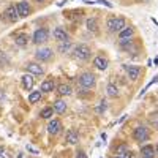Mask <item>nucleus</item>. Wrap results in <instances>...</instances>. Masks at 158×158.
Returning <instances> with one entry per match:
<instances>
[{
	"label": "nucleus",
	"instance_id": "nucleus-1",
	"mask_svg": "<svg viewBox=\"0 0 158 158\" xmlns=\"http://www.w3.org/2000/svg\"><path fill=\"white\" fill-rule=\"evenodd\" d=\"M125 24H127V21H125L123 16H111L106 22V27H108L109 32L118 33L122 29H125Z\"/></svg>",
	"mask_w": 158,
	"mask_h": 158
},
{
	"label": "nucleus",
	"instance_id": "nucleus-2",
	"mask_svg": "<svg viewBox=\"0 0 158 158\" xmlns=\"http://www.w3.org/2000/svg\"><path fill=\"white\" fill-rule=\"evenodd\" d=\"M71 56H73L76 60H79V62H85V60L90 59L92 51H90V48H89L87 44H77V46H74Z\"/></svg>",
	"mask_w": 158,
	"mask_h": 158
},
{
	"label": "nucleus",
	"instance_id": "nucleus-3",
	"mask_svg": "<svg viewBox=\"0 0 158 158\" xmlns=\"http://www.w3.org/2000/svg\"><path fill=\"white\" fill-rule=\"evenodd\" d=\"M77 82H79V85H81V87L90 90V89H94V87H95V84H97V77H95L94 73L85 71V73H82V74H79Z\"/></svg>",
	"mask_w": 158,
	"mask_h": 158
},
{
	"label": "nucleus",
	"instance_id": "nucleus-4",
	"mask_svg": "<svg viewBox=\"0 0 158 158\" xmlns=\"http://www.w3.org/2000/svg\"><path fill=\"white\" fill-rule=\"evenodd\" d=\"M48 38H49V32H48V29L40 27V29H36V30L33 32L32 41H33L35 44H43V43L48 41Z\"/></svg>",
	"mask_w": 158,
	"mask_h": 158
},
{
	"label": "nucleus",
	"instance_id": "nucleus-5",
	"mask_svg": "<svg viewBox=\"0 0 158 158\" xmlns=\"http://www.w3.org/2000/svg\"><path fill=\"white\" fill-rule=\"evenodd\" d=\"M133 139L136 142H146L150 139V133L146 127H136L133 131Z\"/></svg>",
	"mask_w": 158,
	"mask_h": 158
},
{
	"label": "nucleus",
	"instance_id": "nucleus-6",
	"mask_svg": "<svg viewBox=\"0 0 158 158\" xmlns=\"http://www.w3.org/2000/svg\"><path fill=\"white\" fill-rule=\"evenodd\" d=\"M52 57H54V51L49 48H40L35 52V59L38 62H49Z\"/></svg>",
	"mask_w": 158,
	"mask_h": 158
},
{
	"label": "nucleus",
	"instance_id": "nucleus-7",
	"mask_svg": "<svg viewBox=\"0 0 158 158\" xmlns=\"http://www.w3.org/2000/svg\"><path fill=\"white\" fill-rule=\"evenodd\" d=\"M3 18L8 21V22H18L19 19V13L16 10V5H8L5 13H3Z\"/></svg>",
	"mask_w": 158,
	"mask_h": 158
},
{
	"label": "nucleus",
	"instance_id": "nucleus-8",
	"mask_svg": "<svg viewBox=\"0 0 158 158\" xmlns=\"http://www.w3.org/2000/svg\"><path fill=\"white\" fill-rule=\"evenodd\" d=\"M16 10H18V13H19V18H27L30 13H32V8H30L29 2H25V0L16 3Z\"/></svg>",
	"mask_w": 158,
	"mask_h": 158
},
{
	"label": "nucleus",
	"instance_id": "nucleus-9",
	"mask_svg": "<svg viewBox=\"0 0 158 158\" xmlns=\"http://www.w3.org/2000/svg\"><path fill=\"white\" fill-rule=\"evenodd\" d=\"M62 130H63V127H62V122L59 120V118H52V120H49V123H48V131H49L51 135L57 136Z\"/></svg>",
	"mask_w": 158,
	"mask_h": 158
},
{
	"label": "nucleus",
	"instance_id": "nucleus-10",
	"mask_svg": "<svg viewBox=\"0 0 158 158\" xmlns=\"http://www.w3.org/2000/svg\"><path fill=\"white\" fill-rule=\"evenodd\" d=\"M125 70H127L130 81H138V77L141 74V67H138V65H130V67H125Z\"/></svg>",
	"mask_w": 158,
	"mask_h": 158
},
{
	"label": "nucleus",
	"instance_id": "nucleus-11",
	"mask_svg": "<svg viewBox=\"0 0 158 158\" xmlns=\"http://www.w3.org/2000/svg\"><path fill=\"white\" fill-rule=\"evenodd\" d=\"M25 70H27L30 74H43L44 73V68L36 62H29L27 65H25Z\"/></svg>",
	"mask_w": 158,
	"mask_h": 158
},
{
	"label": "nucleus",
	"instance_id": "nucleus-12",
	"mask_svg": "<svg viewBox=\"0 0 158 158\" xmlns=\"http://www.w3.org/2000/svg\"><path fill=\"white\" fill-rule=\"evenodd\" d=\"M21 82H22V87L25 89V90H32L33 89V85H35V77H33V74H24L22 77H21Z\"/></svg>",
	"mask_w": 158,
	"mask_h": 158
},
{
	"label": "nucleus",
	"instance_id": "nucleus-13",
	"mask_svg": "<svg viewBox=\"0 0 158 158\" xmlns=\"http://www.w3.org/2000/svg\"><path fill=\"white\" fill-rule=\"evenodd\" d=\"M94 67H97L98 70L104 71V70H108L109 62H108V59H106V57H103V56H97V57L94 59Z\"/></svg>",
	"mask_w": 158,
	"mask_h": 158
},
{
	"label": "nucleus",
	"instance_id": "nucleus-14",
	"mask_svg": "<svg viewBox=\"0 0 158 158\" xmlns=\"http://www.w3.org/2000/svg\"><path fill=\"white\" fill-rule=\"evenodd\" d=\"M52 36H54V40H56V41H59V43L68 41V33H67V30L62 29V27L54 29V33H52Z\"/></svg>",
	"mask_w": 158,
	"mask_h": 158
},
{
	"label": "nucleus",
	"instance_id": "nucleus-15",
	"mask_svg": "<svg viewBox=\"0 0 158 158\" xmlns=\"http://www.w3.org/2000/svg\"><path fill=\"white\" fill-rule=\"evenodd\" d=\"M84 15V10H70V11H65V18L70 19V21H81Z\"/></svg>",
	"mask_w": 158,
	"mask_h": 158
},
{
	"label": "nucleus",
	"instance_id": "nucleus-16",
	"mask_svg": "<svg viewBox=\"0 0 158 158\" xmlns=\"http://www.w3.org/2000/svg\"><path fill=\"white\" fill-rule=\"evenodd\" d=\"M65 141H67L70 146H74V144L79 142V133H77L76 130H73V128L68 130L67 131V136H65Z\"/></svg>",
	"mask_w": 158,
	"mask_h": 158
},
{
	"label": "nucleus",
	"instance_id": "nucleus-17",
	"mask_svg": "<svg viewBox=\"0 0 158 158\" xmlns=\"http://www.w3.org/2000/svg\"><path fill=\"white\" fill-rule=\"evenodd\" d=\"M141 156L155 158V147L150 146V144H146V146H142V147H141Z\"/></svg>",
	"mask_w": 158,
	"mask_h": 158
},
{
	"label": "nucleus",
	"instance_id": "nucleus-18",
	"mask_svg": "<svg viewBox=\"0 0 158 158\" xmlns=\"http://www.w3.org/2000/svg\"><path fill=\"white\" fill-rule=\"evenodd\" d=\"M57 94L60 97H68V95L73 94V89H71L70 84H59L57 85Z\"/></svg>",
	"mask_w": 158,
	"mask_h": 158
},
{
	"label": "nucleus",
	"instance_id": "nucleus-19",
	"mask_svg": "<svg viewBox=\"0 0 158 158\" xmlns=\"http://www.w3.org/2000/svg\"><path fill=\"white\" fill-rule=\"evenodd\" d=\"M85 25H87V30H89V32H92V33H98L100 25H98L97 18H89L87 22H85Z\"/></svg>",
	"mask_w": 158,
	"mask_h": 158
},
{
	"label": "nucleus",
	"instance_id": "nucleus-20",
	"mask_svg": "<svg viewBox=\"0 0 158 158\" xmlns=\"http://www.w3.org/2000/svg\"><path fill=\"white\" fill-rule=\"evenodd\" d=\"M15 43H16V46H19V48H25V46L29 44V35H27V33H19V35H16Z\"/></svg>",
	"mask_w": 158,
	"mask_h": 158
},
{
	"label": "nucleus",
	"instance_id": "nucleus-21",
	"mask_svg": "<svg viewBox=\"0 0 158 158\" xmlns=\"http://www.w3.org/2000/svg\"><path fill=\"white\" fill-rule=\"evenodd\" d=\"M133 33H135L133 27H125V29H122L120 32H118V40H128V38L133 36Z\"/></svg>",
	"mask_w": 158,
	"mask_h": 158
},
{
	"label": "nucleus",
	"instance_id": "nucleus-22",
	"mask_svg": "<svg viewBox=\"0 0 158 158\" xmlns=\"http://www.w3.org/2000/svg\"><path fill=\"white\" fill-rule=\"evenodd\" d=\"M54 111L59 112V114H63L65 111H67V103H65L63 100H56L54 101Z\"/></svg>",
	"mask_w": 158,
	"mask_h": 158
},
{
	"label": "nucleus",
	"instance_id": "nucleus-23",
	"mask_svg": "<svg viewBox=\"0 0 158 158\" xmlns=\"http://www.w3.org/2000/svg\"><path fill=\"white\" fill-rule=\"evenodd\" d=\"M54 81H52V79H46V81H43L41 82V87H40V90L41 92H52L54 90Z\"/></svg>",
	"mask_w": 158,
	"mask_h": 158
},
{
	"label": "nucleus",
	"instance_id": "nucleus-24",
	"mask_svg": "<svg viewBox=\"0 0 158 158\" xmlns=\"http://www.w3.org/2000/svg\"><path fill=\"white\" fill-rule=\"evenodd\" d=\"M41 94H43L41 90H35V92H30V94H29V103H30V104H35V103H38L40 100H41Z\"/></svg>",
	"mask_w": 158,
	"mask_h": 158
},
{
	"label": "nucleus",
	"instance_id": "nucleus-25",
	"mask_svg": "<svg viewBox=\"0 0 158 158\" xmlns=\"http://www.w3.org/2000/svg\"><path fill=\"white\" fill-rule=\"evenodd\" d=\"M128 150H130V146H128L127 142H122V144H118V146L115 147V155H118V156H120V155L127 153Z\"/></svg>",
	"mask_w": 158,
	"mask_h": 158
},
{
	"label": "nucleus",
	"instance_id": "nucleus-26",
	"mask_svg": "<svg viewBox=\"0 0 158 158\" xmlns=\"http://www.w3.org/2000/svg\"><path fill=\"white\" fill-rule=\"evenodd\" d=\"M106 92H108V95H109L111 98H115V97L118 95V89H117V85H115V84H108Z\"/></svg>",
	"mask_w": 158,
	"mask_h": 158
},
{
	"label": "nucleus",
	"instance_id": "nucleus-27",
	"mask_svg": "<svg viewBox=\"0 0 158 158\" xmlns=\"http://www.w3.org/2000/svg\"><path fill=\"white\" fill-rule=\"evenodd\" d=\"M147 118H149V123H150L152 127L158 128V111H155V112H150Z\"/></svg>",
	"mask_w": 158,
	"mask_h": 158
},
{
	"label": "nucleus",
	"instance_id": "nucleus-28",
	"mask_svg": "<svg viewBox=\"0 0 158 158\" xmlns=\"http://www.w3.org/2000/svg\"><path fill=\"white\" fill-rule=\"evenodd\" d=\"M71 41H62L60 44H59V51L62 52V54H67V52L71 49Z\"/></svg>",
	"mask_w": 158,
	"mask_h": 158
},
{
	"label": "nucleus",
	"instance_id": "nucleus-29",
	"mask_svg": "<svg viewBox=\"0 0 158 158\" xmlns=\"http://www.w3.org/2000/svg\"><path fill=\"white\" fill-rule=\"evenodd\" d=\"M106 109H108V103L104 101V100H101L100 104L95 108V112H97V114H104V112H106Z\"/></svg>",
	"mask_w": 158,
	"mask_h": 158
},
{
	"label": "nucleus",
	"instance_id": "nucleus-30",
	"mask_svg": "<svg viewBox=\"0 0 158 158\" xmlns=\"http://www.w3.org/2000/svg\"><path fill=\"white\" fill-rule=\"evenodd\" d=\"M52 114H54V108H44L41 112H40V115H41V118H51Z\"/></svg>",
	"mask_w": 158,
	"mask_h": 158
},
{
	"label": "nucleus",
	"instance_id": "nucleus-31",
	"mask_svg": "<svg viewBox=\"0 0 158 158\" xmlns=\"http://www.w3.org/2000/svg\"><path fill=\"white\" fill-rule=\"evenodd\" d=\"M10 62H8V59H6V56L3 54V52H0V68H3V67H6Z\"/></svg>",
	"mask_w": 158,
	"mask_h": 158
},
{
	"label": "nucleus",
	"instance_id": "nucleus-32",
	"mask_svg": "<svg viewBox=\"0 0 158 158\" xmlns=\"http://www.w3.org/2000/svg\"><path fill=\"white\" fill-rule=\"evenodd\" d=\"M120 158H135V153L131 152V150H128L127 153H123V155H120Z\"/></svg>",
	"mask_w": 158,
	"mask_h": 158
},
{
	"label": "nucleus",
	"instance_id": "nucleus-33",
	"mask_svg": "<svg viewBox=\"0 0 158 158\" xmlns=\"http://www.w3.org/2000/svg\"><path fill=\"white\" fill-rule=\"evenodd\" d=\"M76 158H87V155H85L84 150H77L76 152Z\"/></svg>",
	"mask_w": 158,
	"mask_h": 158
},
{
	"label": "nucleus",
	"instance_id": "nucleus-34",
	"mask_svg": "<svg viewBox=\"0 0 158 158\" xmlns=\"http://www.w3.org/2000/svg\"><path fill=\"white\" fill-rule=\"evenodd\" d=\"M27 150H29L30 153H35V155H38V153H40V150H38V149H35V147H32V146H27Z\"/></svg>",
	"mask_w": 158,
	"mask_h": 158
},
{
	"label": "nucleus",
	"instance_id": "nucleus-35",
	"mask_svg": "<svg viewBox=\"0 0 158 158\" xmlns=\"http://www.w3.org/2000/svg\"><path fill=\"white\" fill-rule=\"evenodd\" d=\"M97 2H98V3H103V5H106V6H109V8L112 6V5H111L109 2H106V0H97Z\"/></svg>",
	"mask_w": 158,
	"mask_h": 158
},
{
	"label": "nucleus",
	"instance_id": "nucleus-36",
	"mask_svg": "<svg viewBox=\"0 0 158 158\" xmlns=\"http://www.w3.org/2000/svg\"><path fill=\"white\" fill-rule=\"evenodd\" d=\"M3 100H5V92L0 90V103H3Z\"/></svg>",
	"mask_w": 158,
	"mask_h": 158
},
{
	"label": "nucleus",
	"instance_id": "nucleus-37",
	"mask_svg": "<svg viewBox=\"0 0 158 158\" xmlns=\"http://www.w3.org/2000/svg\"><path fill=\"white\" fill-rule=\"evenodd\" d=\"M155 156L158 158V144H156V146H155Z\"/></svg>",
	"mask_w": 158,
	"mask_h": 158
},
{
	"label": "nucleus",
	"instance_id": "nucleus-38",
	"mask_svg": "<svg viewBox=\"0 0 158 158\" xmlns=\"http://www.w3.org/2000/svg\"><path fill=\"white\" fill-rule=\"evenodd\" d=\"M36 2H38V3H44V2H46V0H36Z\"/></svg>",
	"mask_w": 158,
	"mask_h": 158
},
{
	"label": "nucleus",
	"instance_id": "nucleus-39",
	"mask_svg": "<svg viewBox=\"0 0 158 158\" xmlns=\"http://www.w3.org/2000/svg\"><path fill=\"white\" fill-rule=\"evenodd\" d=\"M112 158H120V156H118V155H115V156H112Z\"/></svg>",
	"mask_w": 158,
	"mask_h": 158
},
{
	"label": "nucleus",
	"instance_id": "nucleus-40",
	"mask_svg": "<svg viewBox=\"0 0 158 158\" xmlns=\"http://www.w3.org/2000/svg\"><path fill=\"white\" fill-rule=\"evenodd\" d=\"M141 158H146V156H141Z\"/></svg>",
	"mask_w": 158,
	"mask_h": 158
}]
</instances>
